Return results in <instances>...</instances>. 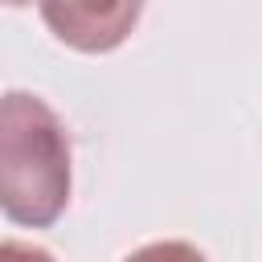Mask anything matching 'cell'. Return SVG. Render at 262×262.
<instances>
[{"instance_id":"6da1fadb","label":"cell","mask_w":262,"mask_h":262,"mask_svg":"<svg viewBox=\"0 0 262 262\" xmlns=\"http://www.w3.org/2000/svg\"><path fill=\"white\" fill-rule=\"evenodd\" d=\"M70 135L57 111L25 90L0 102V205L12 225L49 229L70 205Z\"/></svg>"},{"instance_id":"7a4b0ae2","label":"cell","mask_w":262,"mask_h":262,"mask_svg":"<svg viewBox=\"0 0 262 262\" xmlns=\"http://www.w3.org/2000/svg\"><path fill=\"white\" fill-rule=\"evenodd\" d=\"M45 29L78 53H111L139 25L143 0H37Z\"/></svg>"},{"instance_id":"3957f363","label":"cell","mask_w":262,"mask_h":262,"mask_svg":"<svg viewBox=\"0 0 262 262\" xmlns=\"http://www.w3.org/2000/svg\"><path fill=\"white\" fill-rule=\"evenodd\" d=\"M8 4H25V0H8Z\"/></svg>"}]
</instances>
